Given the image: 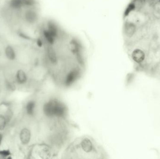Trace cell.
Returning <instances> with one entry per match:
<instances>
[{
    "instance_id": "cell-1",
    "label": "cell",
    "mask_w": 160,
    "mask_h": 159,
    "mask_svg": "<svg viewBox=\"0 0 160 159\" xmlns=\"http://www.w3.org/2000/svg\"><path fill=\"white\" fill-rule=\"evenodd\" d=\"M40 38L49 79L60 89L75 87L87 70V56L81 42L61 26L49 20L43 23Z\"/></svg>"
},
{
    "instance_id": "cell-2",
    "label": "cell",
    "mask_w": 160,
    "mask_h": 159,
    "mask_svg": "<svg viewBox=\"0 0 160 159\" xmlns=\"http://www.w3.org/2000/svg\"><path fill=\"white\" fill-rule=\"evenodd\" d=\"M62 159H108L105 147L89 135H83L71 140L61 154Z\"/></svg>"
},
{
    "instance_id": "cell-3",
    "label": "cell",
    "mask_w": 160,
    "mask_h": 159,
    "mask_svg": "<svg viewBox=\"0 0 160 159\" xmlns=\"http://www.w3.org/2000/svg\"><path fill=\"white\" fill-rule=\"evenodd\" d=\"M25 19L26 22L30 25H35L39 21V14L37 10L32 9H29L25 11Z\"/></svg>"
},
{
    "instance_id": "cell-4",
    "label": "cell",
    "mask_w": 160,
    "mask_h": 159,
    "mask_svg": "<svg viewBox=\"0 0 160 159\" xmlns=\"http://www.w3.org/2000/svg\"><path fill=\"white\" fill-rule=\"evenodd\" d=\"M20 141L24 145H27L31 142L32 139V133L31 130L25 127L21 130L19 134Z\"/></svg>"
},
{
    "instance_id": "cell-5",
    "label": "cell",
    "mask_w": 160,
    "mask_h": 159,
    "mask_svg": "<svg viewBox=\"0 0 160 159\" xmlns=\"http://www.w3.org/2000/svg\"><path fill=\"white\" fill-rule=\"evenodd\" d=\"M36 98H32L27 101L25 105V112L29 117L34 118L36 112Z\"/></svg>"
},
{
    "instance_id": "cell-6",
    "label": "cell",
    "mask_w": 160,
    "mask_h": 159,
    "mask_svg": "<svg viewBox=\"0 0 160 159\" xmlns=\"http://www.w3.org/2000/svg\"><path fill=\"white\" fill-rule=\"evenodd\" d=\"M16 77L17 83L20 85H24L28 82V75L23 70H19L17 72Z\"/></svg>"
},
{
    "instance_id": "cell-7",
    "label": "cell",
    "mask_w": 160,
    "mask_h": 159,
    "mask_svg": "<svg viewBox=\"0 0 160 159\" xmlns=\"http://www.w3.org/2000/svg\"><path fill=\"white\" fill-rule=\"evenodd\" d=\"M132 59L137 63H140L143 61L145 58L144 52L139 49H136L132 52Z\"/></svg>"
},
{
    "instance_id": "cell-8",
    "label": "cell",
    "mask_w": 160,
    "mask_h": 159,
    "mask_svg": "<svg viewBox=\"0 0 160 159\" xmlns=\"http://www.w3.org/2000/svg\"><path fill=\"white\" fill-rule=\"evenodd\" d=\"M5 53L8 59L14 60L16 59V52L13 48L11 46H8L6 47L5 50Z\"/></svg>"
},
{
    "instance_id": "cell-9",
    "label": "cell",
    "mask_w": 160,
    "mask_h": 159,
    "mask_svg": "<svg viewBox=\"0 0 160 159\" xmlns=\"http://www.w3.org/2000/svg\"><path fill=\"white\" fill-rule=\"evenodd\" d=\"M9 4L10 7L13 9H20L23 6V0H11Z\"/></svg>"
},
{
    "instance_id": "cell-10",
    "label": "cell",
    "mask_w": 160,
    "mask_h": 159,
    "mask_svg": "<svg viewBox=\"0 0 160 159\" xmlns=\"http://www.w3.org/2000/svg\"><path fill=\"white\" fill-rule=\"evenodd\" d=\"M7 119L4 115L1 114L0 115V130H4L6 126L7 125Z\"/></svg>"
},
{
    "instance_id": "cell-11",
    "label": "cell",
    "mask_w": 160,
    "mask_h": 159,
    "mask_svg": "<svg viewBox=\"0 0 160 159\" xmlns=\"http://www.w3.org/2000/svg\"><path fill=\"white\" fill-rule=\"evenodd\" d=\"M23 6L27 7H33L36 4L35 0H23Z\"/></svg>"
},
{
    "instance_id": "cell-12",
    "label": "cell",
    "mask_w": 160,
    "mask_h": 159,
    "mask_svg": "<svg viewBox=\"0 0 160 159\" xmlns=\"http://www.w3.org/2000/svg\"><path fill=\"white\" fill-rule=\"evenodd\" d=\"M11 152L9 149L0 150V156L3 158H9L11 155Z\"/></svg>"
},
{
    "instance_id": "cell-13",
    "label": "cell",
    "mask_w": 160,
    "mask_h": 159,
    "mask_svg": "<svg viewBox=\"0 0 160 159\" xmlns=\"http://www.w3.org/2000/svg\"><path fill=\"white\" fill-rule=\"evenodd\" d=\"M6 85L7 86V88L9 90H11V91H14L15 89V86L14 85V84L11 83V82H7L6 84Z\"/></svg>"
},
{
    "instance_id": "cell-14",
    "label": "cell",
    "mask_w": 160,
    "mask_h": 159,
    "mask_svg": "<svg viewBox=\"0 0 160 159\" xmlns=\"http://www.w3.org/2000/svg\"><path fill=\"white\" fill-rule=\"evenodd\" d=\"M2 139H3V135L2 134H0V146L2 143Z\"/></svg>"
},
{
    "instance_id": "cell-15",
    "label": "cell",
    "mask_w": 160,
    "mask_h": 159,
    "mask_svg": "<svg viewBox=\"0 0 160 159\" xmlns=\"http://www.w3.org/2000/svg\"><path fill=\"white\" fill-rule=\"evenodd\" d=\"M1 50H0V56H1Z\"/></svg>"
}]
</instances>
